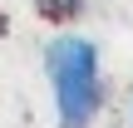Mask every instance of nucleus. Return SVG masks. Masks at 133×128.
I'll use <instances>...</instances> for the list:
<instances>
[{
  "label": "nucleus",
  "instance_id": "nucleus-1",
  "mask_svg": "<svg viewBox=\"0 0 133 128\" xmlns=\"http://www.w3.org/2000/svg\"><path fill=\"white\" fill-rule=\"evenodd\" d=\"M44 74L54 89L59 128H89L104 109V74H99V44L84 35H59L44 49Z\"/></svg>",
  "mask_w": 133,
  "mask_h": 128
},
{
  "label": "nucleus",
  "instance_id": "nucleus-2",
  "mask_svg": "<svg viewBox=\"0 0 133 128\" xmlns=\"http://www.w3.org/2000/svg\"><path fill=\"white\" fill-rule=\"evenodd\" d=\"M39 10H44V15H59V20H64V15H79V0H39Z\"/></svg>",
  "mask_w": 133,
  "mask_h": 128
}]
</instances>
